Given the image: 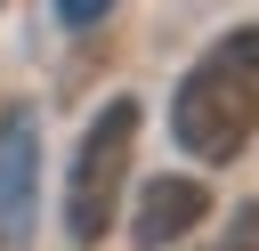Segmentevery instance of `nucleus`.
<instances>
[{"label": "nucleus", "instance_id": "obj_6", "mask_svg": "<svg viewBox=\"0 0 259 251\" xmlns=\"http://www.w3.org/2000/svg\"><path fill=\"white\" fill-rule=\"evenodd\" d=\"M105 8H113V0H57V24H73V32H81V24H97Z\"/></svg>", "mask_w": 259, "mask_h": 251}, {"label": "nucleus", "instance_id": "obj_5", "mask_svg": "<svg viewBox=\"0 0 259 251\" xmlns=\"http://www.w3.org/2000/svg\"><path fill=\"white\" fill-rule=\"evenodd\" d=\"M227 251H259V202H243V211H235V227H227Z\"/></svg>", "mask_w": 259, "mask_h": 251}, {"label": "nucleus", "instance_id": "obj_2", "mask_svg": "<svg viewBox=\"0 0 259 251\" xmlns=\"http://www.w3.org/2000/svg\"><path fill=\"white\" fill-rule=\"evenodd\" d=\"M130 154H138V105L113 97L81 130V154H73V178H65V227H73V243H105V227L121 211V186H130Z\"/></svg>", "mask_w": 259, "mask_h": 251}, {"label": "nucleus", "instance_id": "obj_4", "mask_svg": "<svg viewBox=\"0 0 259 251\" xmlns=\"http://www.w3.org/2000/svg\"><path fill=\"white\" fill-rule=\"evenodd\" d=\"M202 211H210V186H202V178H154V186L138 194L130 235H138V251H162V243L194 235V227H202Z\"/></svg>", "mask_w": 259, "mask_h": 251}, {"label": "nucleus", "instance_id": "obj_1", "mask_svg": "<svg viewBox=\"0 0 259 251\" xmlns=\"http://www.w3.org/2000/svg\"><path fill=\"white\" fill-rule=\"evenodd\" d=\"M170 138H178L194 162H210V170L235 162V154L259 138V24L210 40V49L186 65V81H178V97H170Z\"/></svg>", "mask_w": 259, "mask_h": 251}, {"label": "nucleus", "instance_id": "obj_3", "mask_svg": "<svg viewBox=\"0 0 259 251\" xmlns=\"http://www.w3.org/2000/svg\"><path fill=\"white\" fill-rule=\"evenodd\" d=\"M40 202V113L8 105L0 113V243H24Z\"/></svg>", "mask_w": 259, "mask_h": 251}]
</instances>
